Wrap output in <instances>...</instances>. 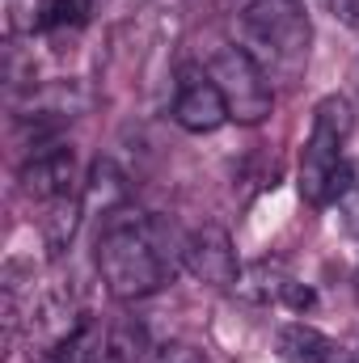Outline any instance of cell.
Segmentation results:
<instances>
[{
	"label": "cell",
	"mask_w": 359,
	"mask_h": 363,
	"mask_svg": "<svg viewBox=\"0 0 359 363\" xmlns=\"http://www.w3.org/2000/svg\"><path fill=\"white\" fill-rule=\"evenodd\" d=\"M275 351H279L283 363H338V355H343V347H338L330 334H321V330H313V325H304V321L279 325Z\"/></svg>",
	"instance_id": "8"
},
{
	"label": "cell",
	"mask_w": 359,
	"mask_h": 363,
	"mask_svg": "<svg viewBox=\"0 0 359 363\" xmlns=\"http://www.w3.org/2000/svg\"><path fill=\"white\" fill-rule=\"evenodd\" d=\"M85 17H89V0H43L34 26H38L43 34H60V30L85 26Z\"/></svg>",
	"instance_id": "13"
},
{
	"label": "cell",
	"mask_w": 359,
	"mask_h": 363,
	"mask_svg": "<svg viewBox=\"0 0 359 363\" xmlns=\"http://www.w3.org/2000/svg\"><path fill=\"white\" fill-rule=\"evenodd\" d=\"M292 283H296V279L287 274L283 262L263 258V262H254V267H241L233 291H237L241 300H250V304H283V296H287Z\"/></svg>",
	"instance_id": "10"
},
{
	"label": "cell",
	"mask_w": 359,
	"mask_h": 363,
	"mask_svg": "<svg viewBox=\"0 0 359 363\" xmlns=\"http://www.w3.org/2000/svg\"><path fill=\"white\" fill-rule=\"evenodd\" d=\"M72 182H77L72 144H38L21 165V190L30 199H43V203L72 194Z\"/></svg>",
	"instance_id": "7"
},
{
	"label": "cell",
	"mask_w": 359,
	"mask_h": 363,
	"mask_svg": "<svg viewBox=\"0 0 359 363\" xmlns=\"http://www.w3.org/2000/svg\"><path fill=\"white\" fill-rule=\"evenodd\" d=\"M338 363H359V351H343V355H338Z\"/></svg>",
	"instance_id": "16"
},
{
	"label": "cell",
	"mask_w": 359,
	"mask_h": 363,
	"mask_svg": "<svg viewBox=\"0 0 359 363\" xmlns=\"http://www.w3.org/2000/svg\"><path fill=\"white\" fill-rule=\"evenodd\" d=\"M330 203H338V216H343L347 233H351V237H359V165H351V161H347V165L338 169Z\"/></svg>",
	"instance_id": "14"
},
{
	"label": "cell",
	"mask_w": 359,
	"mask_h": 363,
	"mask_svg": "<svg viewBox=\"0 0 359 363\" xmlns=\"http://www.w3.org/2000/svg\"><path fill=\"white\" fill-rule=\"evenodd\" d=\"M245 51L263 64L270 81H296L309 60V17L300 0H250L245 4Z\"/></svg>",
	"instance_id": "2"
},
{
	"label": "cell",
	"mask_w": 359,
	"mask_h": 363,
	"mask_svg": "<svg viewBox=\"0 0 359 363\" xmlns=\"http://www.w3.org/2000/svg\"><path fill=\"white\" fill-rule=\"evenodd\" d=\"M153 363H203V355H199L194 347H182V342H174V347H161V351L153 355Z\"/></svg>",
	"instance_id": "15"
},
{
	"label": "cell",
	"mask_w": 359,
	"mask_h": 363,
	"mask_svg": "<svg viewBox=\"0 0 359 363\" xmlns=\"http://www.w3.org/2000/svg\"><path fill=\"white\" fill-rule=\"evenodd\" d=\"M174 123L190 135H211L228 123V101L216 89V81L203 72H186L178 81V97H174Z\"/></svg>",
	"instance_id": "6"
},
{
	"label": "cell",
	"mask_w": 359,
	"mask_h": 363,
	"mask_svg": "<svg viewBox=\"0 0 359 363\" xmlns=\"http://www.w3.org/2000/svg\"><path fill=\"white\" fill-rule=\"evenodd\" d=\"M51 363H68V359H51Z\"/></svg>",
	"instance_id": "17"
},
{
	"label": "cell",
	"mask_w": 359,
	"mask_h": 363,
	"mask_svg": "<svg viewBox=\"0 0 359 363\" xmlns=\"http://www.w3.org/2000/svg\"><path fill=\"white\" fill-rule=\"evenodd\" d=\"M81 220H85V199L64 194V199H51V203H47V216H43V245H47L51 258H60V254L72 245Z\"/></svg>",
	"instance_id": "12"
},
{
	"label": "cell",
	"mask_w": 359,
	"mask_h": 363,
	"mask_svg": "<svg viewBox=\"0 0 359 363\" xmlns=\"http://www.w3.org/2000/svg\"><path fill=\"white\" fill-rule=\"evenodd\" d=\"M207 77L216 81V89L224 93L228 118L254 127V123H263L270 114V106H275L270 77L263 72V64H258L245 47H237V43L216 47V55L207 60Z\"/></svg>",
	"instance_id": "4"
},
{
	"label": "cell",
	"mask_w": 359,
	"mask_h": 363,
	"mask_svg": "<svg viewBox=\"0 0 359 363\" xmlns=\"http://www.w3.org/2000/svg\"><path fill=\"white\" fill-rule=\"evenodd\" d=\"M182 250L186 237H178V228L165 216H110L97 237L93 262L114 300H144L174 283Z\"/></svg>",
	"instance_id": "1"
},
{
	"label": "cell",
	"mask_w": 359,
	"mask_h": 363,
	"mask_svg": "<svg viewBox=\"0 0 359 363\" xmlns=\"http://www.w3.org/2000/svg\"><path fill=\"white\" fill-rule=\"evenodd\" d=\"M127 194H131V182L127 174L110 161V157H101V161H93L89 178H85V211H101V216H118V207L127 203Z\"/></svg>",
	"instance_id": "9"
},
{
	"label": "cell",
	"mask_w": 359,
	"mask_h": 363,
	"mask_svg": "<svg viewBox=\"0 0 359 363\" xmlns=\"http://www.w3.org/2000/svg\"><path fill=\"white\" fill-rule=\"evenodd\" d=\"M351 127H355V114H351V101L343 93H330V97L317 101L313 131H309L304 152H300V199L304 203H313V207L330 203L334 178L347 165L343 161V144H347Z\"/></svg>",
	"instance_id": "3"
},
{
	"label": "cell",
	"mask_w": 359,
	"mask_h": 363,
	"mask_svg": "<svg viewBox=\"0 0 359 363\" xmlns=\"http://www.w3.org/2000/svg\"><path fill=\"white\" fill-rule=\"evenodd\" d=\"M182 267L207 287H233L241 262L233 250V237L220 224H199L194 233H186V250H182Z\"/></svg>",
	"instance_id": "5"
},
{
	"label": "cell",
	"mask_w": 359,
	"mask_h": 363,
	"mask_svg": "<svg viewBox=\"0 0 359 363\" xmlns=\"http://www.w3.org/2000/svg\"><path fill=\"white\" fill-rule=\"evenodd\" d=\"M153 342L148 330L140 321H114L110 330H101V351L97 363H153Z\"/></svg>",
	"instance_id": "11"
}]
</instances>
